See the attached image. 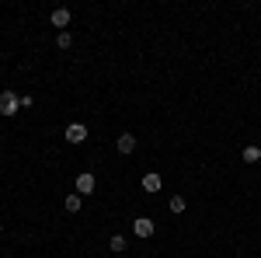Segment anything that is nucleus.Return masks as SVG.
<instances>
[{
  "label": "nucleus",
  "instance_id": "f257e3e1",
  "mask_svg": "<svg viewBox=\"0 0 261 258\" xmlns=\"http://www.w3.org/2000/svg\"><path fill=\"white\" fill-rule=\"evenodd\" d=\"M21 108V98L14 91H0V115H14Z\"/></svg>",
  "mask_w": 261,
  "mask_h": 258
},
{
  "label": "nucleus",
  "instance_id": "f03ea898",
  "mask_svg": "<svg viewBox=\"0 0 261 258\" xmlns=\"http://www.w3.org/2000/svg\"><path fill=\"white\" fill-rule=\"evenodd\" d=\"M153 230H157V227H153L150 217H136L133 220V234H136V238H153Z\"/></svg>",
  "mask_w": 261,
  "mask_h": 258
},
{
  "label": "nucleus",
  "instance_id": "7ed1b4c3",
  "mask_svg": "<svg viewBox=\"0 0 261 258\" xmlns=\"http://www.w3.org/2000/svg\"><path fill=\"white\" fill-rule=\"evenodd\" d=\"M84 139H87V126H81V122L66 126V143H84Z\"/></svg>",
  "mask_w": 261,
  "mask_h": 258
},
{
  "label": "nucleus",
  "instance_id": "20e7f679",
  "mask_svg": "<svg viewBox=\"0 0 261 258\" xmlns=\"http://www.w3.org/2000/svg\"><path fill=\"white\" fill-rule=\"evenodd\" d=\"M115 147H119V154H133V150H136V136H133V133H122V136L115 139Z\"/></svg>",
  "mask_w": 261,
  "mask_h": 258
},
{
  "label": "nucleus",
  "instance_id": "39448f33",
  "mask_svg": "<svg viewBox=\"0 0 261 258\" xmlns=\"http://www.w3.org/2000/svg\"><path fill=\"white\" fill-rule=\"evenodd\" d=\"M77 192H81V196H87V192H94V175H91V171H84V175H77Z\"/></svg>",
  "mask_w": 261,
  "mask_h": 258
},
{
  "label": "nucleus",
  "instance_id": "423d86ee",
  "mask_svg": "<svg viewBox=\"0 0 261 258\" xmlns=\"http://www.w3.org/2000/svg\"><path fill=\"white\" fill-rule=\"evenodd\" d=\"M161 175H153V171H146V175H143V189H146V192H161Z\"/></svg>",
  "mask_w": 261,
  "mask_h": 258
},
{
  "label": "nucleus",
  "instance_id": "0eeeda50",
  "mask_svg": "<svg viewBox=\"0 0 261 258\" xmlns=\"http://www.w3.org/2000/svg\"><path fill=\"white\" fill-rule=\"evenodd\" d=\"M53 25H56V28H66V25H70V11H66V7L53 11Z\"/></svg>",
  "mask_w": 261,
  "mask_h": 258
},
{
  "label": "nucleus",
  "instance_id": "6e6552de",
  "mask_svg": "<svg viewBox=\"0 0 261 258\" xmlns=\"http://www.w3.org/2000/svg\"><path fill=\"white\" fill-rule=\"evenodd\" d=\"M244 160H247V164L261 160V147H254V143H251V147H244Z\"/></svg>",
  "mask_w": 261,
  "mask_h": 258
},
{
  "label": "nucleus",
  "instance_id": "1a4fd4ad",
  "mask_svg": "<svg viewBox=\"0 0 261 258\" xmlns=\"http://www.w3.org/2000/svg\"><path fill=\"white\" fill-rule=\"evenodd\" d=\"M167 206H171V213H181L188 202H185V196H171V202H167Z\"/></svg>",
  "mask_w": 261,
  "mask_h": 258
},
{
  "label": "nucleus",
  "instance_id": "9d476101",
  "mask_svg": "<svg viewBox=\"0 0 261 258\" xmlns=\"http://www.w3.org/2000/svg\"><path fill=\"white\" fill-rule=\"evenodd\" d=\"M56 45H60V49H70V45H73V35H70V32H60V35H56Z\"/></svg>",
  "mask_w": 261,
  "mask_h": 258
},
{
  "label": "nucleus",
  "instance_id": "9b49d317",
  "mask_svg": "<svg viewBox=\"0 0 261 258\" xmlns=\"http://www.w3.org/2000/svg\"><path fill=\"white\" fill-rule=\"evenodd\" d=\"M108 248H112V251H119V255H122V251H125V238H122V234H115V238L108 241Z\"/></svg>",
  "mask_w": 261,
  "mask_h": 258
},
{
  "label": "nucleus",
  "instance_id": "f8f14e48",
  "mask_svg": "<svg viewBox=\"0 0 261 258\" xmlns=\"http://www.w3.org/2000/svg\"><path fill=\"white\" fill-rule=\"evenodd\" d=\"M81 209V196H66V213H77Z\"/></svg>",
  "mask_w": 261,
  "mask_h": 258
}]
</instances>
